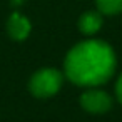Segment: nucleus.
Listing matches in <instances>:
<instances>
[{"instance_id":"nucleus-4","label":"nucleus","mask_w":122,"mask_h":122,"mask_svg":"<svg viewBox=\"0 0 122 122\" xmlns=\"http://www.w3.org/2000/svg\"><path fill=\"white\" fill-rule=\"evenodd\" d=\"M30 22L27 17H24L22 14H12L9 22H7V30H9V35L14 39V40H24L29 37L30 34Z\"/></svg>"},{"instance_id":"nucleus-3","label":"nucleus","mask_w":122,"mask_h":122,"mask_svg":"<svg viewBox=\"0 0 122 122\" xmlns=\"http://www.w3.org/2000/svg\"><path fill=\"white\" fill-rule=\"evenodd\" d=\"M80 104L90 114H104V112H107L110 109L112 100H110L107 92L99 90V89H90L85 94H82Z\"/></svg>"},{"instance_id":"nucleus-6","label":"nucleus","mask_w":122,"mask_h":122,"mask_svg":"<svg viewBox=\"0 0 122 122\" xmlns=\"http://www.w3.org/2000/svg\"><path fill=\"white\" fill-rule=\"evenodd\" d=\"M97 7L100 14L114 15L122 12V0H97Z\"/></svg>"},{"instance_id":"nucleus-8","label":"nucleus","mask_w":122,"mask_h":122,"mask_svg":"<svg viewBox=\"0 0 122 122\" xmlns=\"http://www.w3.org/2000/svg\"><path fill=\"white\" fill-rule=\"evenodd\" d=\"M22 2H24V0H12V4H14L15 7H19V5H22Z\"/></svg>"},{"instance_id":"nucleus-2","label":"nucleus","mask_w":122,"mask_h":122,"mask_svg":"<svg viewBox=\"0 0 122 122\" xmlns=\"http://www.w3.org/2000/svg\"><path fill=\"white\" fill-rule=\"evenodd\" d=\"M29 87L35 97H40V99L52 97L62 87V74L57 69H50V67L40 69L32 75Z\"/></svg>"},{"instance_id":"nucleus-1","label":"nucleus","mask_w":122,"mask_h":122,"mask_svg":"<svg viewBox=\"0 0 122 122\" xmlns=\"http://www.w3.org/2000/svg\"><path fill=\"white\" fill-rule=\"evenodd\" d=\"M65 75L77 85L95 87L107 82L115 69L114 50L102 40L77 44L65 57Z\"/></svg>"},{"instance_id":"nucleus-7","label":"nucleus","mask_w":122,"mask_h":122,"mask_svg":"<svg viewBox=\"0 0 122 122\" xmlns=\"http://www.w3.org/2000/svg\"><path fill=\"white\" fill-rule=\"evenodd\" d=\"M115 94H117L119 102L122 104V75L119 77V80H117V84H115Z\"/></svg>"},{"instance_id":"nucleus-5","label":"nucleus","mask_w":122,"mask_h":122,"mask_svg":"<svg viewBox=\"0 0 122 122\" xmlns=\"http://www.w3.org/2000/svg\"><path fill=\"white\" fill-rule=\"evenodd\" d=\"M102 25V17L99 12H85L82 14L80 20H79V29L82 34H87V35H92L95 34Z\"/></svg>"}]
</instances>
